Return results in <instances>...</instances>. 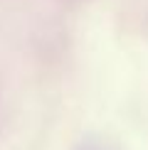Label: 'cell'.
<instances>
[{
  "instance_id": "obj_1",
  "label": "cell",
  "mask_w": 148,
  "mask_h": 150,
  "mask_svg": "<svg viewBox=\"0 0 148 150\" xmlns=\"http://www.w3.org/2000/svg\"><path fill=\"white\" fill-rule=\"evenodd\" d=\"M86 150H101V148H86Z\"/></svg>"
}]
</instances>
